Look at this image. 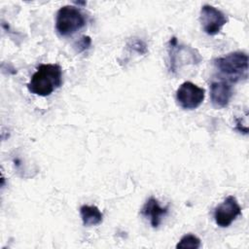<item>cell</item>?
<instances>
[{
    "mask_svg": "<svg viewBox=\"0 0 249 249\" xmlns=\"http://www.w3.org/2000/svg\"><path fill=\"white\" fill-rule=\"evenodd\" d=\"M168 212L167 207H161L159 201L154 196H151L143 205L141 209V214L149 218L151 226L153 228H158L161 222L162 217H164Z\"/></svg>",
    "mask_w": 249,
    "mask_h": 249,
    "instance_id": "9",
    "label": "cell"
},
{
    "mask_svg": "<svg viewBox=\"0 0 249 249\" xmlns=\"http://www.w3.org/2000/svg\"><path fill=\"white\" fill-rule=\"evenodd\" d=\"M233 90L230 82L227 80L213 81L210 85V99L212 105L217 109L225 108L229 105Z\"/></svg>",
    "mask_w": 249,
    "mask_h": 249,
    "instance_id": "8",
    "label": "cell"
},
{
    "mask_svg": "<svg viewBox=\"0 0 249 249\" xmlns=\"http://www.w3.org/2000/svg\"><path fill=\"white\" fill-rule=\"evenodd\" d=\"M204 89L190 81L181 84L176 90V100L178 104L186 110H194L197 108L204 100Z\"/></svg>",
    "mask_w": 249,
    "mask_h": 249,
    "instance_id": "5",
    "label": "cell"
},
{
    "mask_svg": "<svg viewBox=\"0 0 249 249\" xmlns=\"http://www.w3.org/2000/svg\"><path fill=\"white\" fill-rule=\"evenodd\" d=\"M241 214V207L237 199L233 196H229L215 207L213 216L219 227L228 228Z\"/></svg>",
    "mask_w": 249,
    "mask_h": 249,
    "instance_id": "7",
    "label": "cell"
},
{
    "mask_svg": "<svg viewBox=\"0 0 249 249\" xmlns=\"http://www.w3.org/2000/svg\"><path fill=\"white\" fill-rule=\"evenodd\" d=\"M216 69L230 83L246 80L248 77V55L244 52H232L214 60Z\"/></svg>",
    "mask_w": 249,
    "mask_h": 249,
    "instance_id": "2",
    "label": "cell"
},
{
    "mask_svg": "<svg viewBox=\"0 0 249 249\" xmlns=\"http://www.w3.org/2000/svg\"><path fill=\"white\" fill-rule=\"evenodd\" d=\"M199 20L203 31L208 35L218 34L228 22L227 16L218 8L211 5H203L200 9Z\"/></svg>",
    "mask_w": 249,
    "mask_h": 249,
    "instance_id": "6",
    "label": "cell"
},
{
    "mask_svg": "<svg viewBox=\"0 0 249 249\" xmlns=\"http://www.w3.org/2000/svg\"><path fill=\"white\" fill-rule=\"evenodd\" d=\"M91 44V40H90V37L89 36H83L79 42L77 43V46H78V51L79 52H82V51H85L86 49H88Z\"/></svg>",
    "mask_w": 249,
    "mask_h": 249,
    "instance_id": "12",
    "label": "cell"
},
{
    "mask_svg": "<svg viewBox=\"0 0 249 249\" xmlns=\"http://www.w3.org/2000/svg\"><path fill=\"white\" fill-rule=\"evenodd\" d=\"M85 25V15L76 6H62L56 13L55 29L60 36H71L82 29Z\"/></svg>",
    "mask_w": 249,
    "mask_h": 249,
    "instance_id": "3",
    "label": "cell"
},
{
    "mask_svg": "<svg viewBox=\"0 0 249 249\" xmlns=\"http://www.w3.org/2000/svg\"><path fill=\"white\" fill-rule=\"evenodd\" d=\"M200 246V239L193 233H187L183 235L179 242L176 244L177 249H197Z\"/></svg>",
    "mask_w": 249,
    "mask_h": 249,
    "instance_id": "11",
    "label": "cell"
},
{
    "mask_svg": "<svg viewBox=\"0 0 249 249\" xmlns=\"http://www.w3.org/2000/svg\"><path fill=\"white\" fill-rule=\"evenodd\" d=\"M80 215L82 222L86 227L97 226L103 220L102 212L95 205H82L80 207Z\"/></svg>",
    "mask_w": 249,
    "mask_h": 249,
    "instance_id": "10",
    "label": "cell"
},
{
    "mask_svg": "<svg viewBox=\"0 0 249 249\" xmlns=\"http://www.w3.org/2000/svg\"><path fill=\"white\" fill-rule=\"evenodd\" d=\"M201 61L200 53L197 50L189 46L178 45L177 39L172 37L169 41V69L175 73L184 64H196Z\"/></svg>",
    "mask_w": 249,
    "mask_h": 249,
    "instance_id": "4",
    "label": "cell"
},
{
    "mask_svg": "<svg viewBox=\"0 0 249 249\" xmlns=\"http://www.w3.org/2000/svg\"><path fill=\"white\" fill-rule=\"evenodd\" d=\"M62 84V69L56 63L41 64L27 84L28 90L38 96H49Z\"/></svg>",
    "mask_w": 249,
    "mask_h": 249,
    "instance_id": "1",
    "label": "cell"
}]
</instances>
